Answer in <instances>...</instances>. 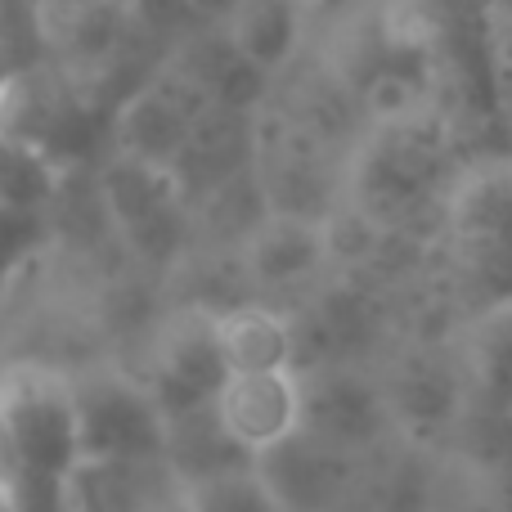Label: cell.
<instances>
[{
  "mask_svg": "<svg viewBox=\"0 0 512 512\" xmlns=\"http://www.w3.org/2000/svg\"><path fill=\"white\" fill-rule=\"evenodd\" d=\"M230 378L221 355V333H216V310L185 306L158 328L153 342V391L162 414L180 405H198V400H216L221 382Z\"/></svg>",
  "mask_w": 512,
  "mask_h": 512,
  "instance_id": "3957f363",
  "label": "cell"
},
{
  "mask_svg": "<svg viewBox=\"0 0 512 512\" xmlns=\"http://www.w3.org/2000/svg\"><path fill=\"white\" fill-rule=\"evenodd\" d=\"M14 63H9V54H5V45H0V117H5V108H9V99H14Z\"/></svg>",
  "mask_w": 512,
  "mask_h": 512,
  "instance_id": "5bb4252c",
  "label": "cell"
},
{
  "mask_svg": "<svg viewBox=\"0 0 512 512\" xmlns=\"http://www.w3.org/2000/svg\"><path fill=\"white\" fill-rule=\"evenodd\" d=\"M176 504L180 512H283L256 463H239V468H221V472H207V477L180 481Z\"/></svg>",
  "mask_w": 512,
  "mask_h": 512,
  "instance_id": "8fae6325",
  "label": "cell"
},
{
  "mask_svg": "<svg viewBox=\"0 0 512 512\" xmlns=\"http://www.w3.org/2000/svg\"><path fill=\"white\" fill-rule=\"evenodd\" d=\"M180 5H185L194 18H203V23L225 27V18H230L234 9H239V0H180Z\"/></svg>",
  "mask_w": 512,
  "mask_h": 512,
  "instance_id": "4fadbf2b",
  "label": "cell"
},
{
  "mask_svg": "<svg viewBox=\"0 0 512 512\" xmlns=\"http://www.w3.org/2000/svg\"><path fill=\"white\" fill-rule=\"evenodd\" d=\"M81 427V468H117V463H162V409L144 382L117 369L72 378Z\"/></svg>",
  "mask_w": 512,
  "mask_h": 512,
  "instance_id": "7a4b0ae2",
  "label": "cell"
},
{
  "mask_svg": "<svg viewBox=\"0 0 512 512\" xmlns=\"http://www.w3.org/2000/svg\"><path fill=\"white\" fill-rule=\"evenodd\" d=\"M0 427L23 472L72 481L81 472V427L72 378L45 364L0 369Z\"/></svg>",
  "mask_w": 512,
  "mask_h": 512,
  "instance_id": "6da1fadb",
  "label": "cell"
},
{
  "mask_svg": "<svg viewBox=\"0 0 512 512\" xmlns=\"http://www.w3.org/2000/svg\"><path fill=\"white\" fill-rule=\"evenodd\" d=\"M162 463L180 486V481L207 477V472L252 463V454H243L234 436L225 432L216 400H198V405H180L162 414Z\"/></svg>",
  "mask_w": 512,
  "mask_h": 512,
  "instance_id": "52a82bcc",
  "label": "cell"
},
{
  "mask_svg": "<svg viewBox=\"0 0 512 512\" xmlns=\"http://www.w3.org/2000/svg\"><path fill=\"white\" fill-rule=\"evenodd\" d=\"M221 32L248 68L270 77L297 54L306 32V0H239Z\"/></svg>",
  "mask_w": 512,
  "mask_h": 512,
  "instance_id": "9c48e42d",
  "label": "cell"
},
{
  "mask_svg": "<svg viewBox=\"0 0 512 512\" xmlns=\"http://www.w3.org/2000/svg\"><path fill=\"white\" fill-rule=\"evenodd\" d=\"M216 333H221V355L230 373L297 369V333L279 310L261 306V301L216 310Z\"/></svg>",
  "mask_w": 512,
  "mask_h": 512,
  "instance_id": "ba28073f",
  "label": "cell"
},
{
  "mask_svg": "<svg viewBox=\"0 0 512 512\" xmlns=\"http://www.w3.org/2000/svg\"><path fill=\"white\" fill-rule=\"evenodd\" d=\"M0 512H18V504H14V490L0 481Z\"/></svg>",
  "mask_w": 512,
  "mask_h": 512,
  "instance_id": "2e32d148",
  "label": "cell"
},
{
  "mask_svg": "<svg viewBox=\"0 0 512 512\" xmlns=\"http://www.w3.org/2000/svg\"><path fill=\"white\" fill-rule=\"evenodd\" d=\"M468 378L490 409L512 414V301L481 310L468 333Z\"/></svg>",
  "mask_w": 512,
  "mask_h": 512,
  "instance_id": "30bf717a",
  "label": "cell"
},
{
  "mask_svg": "<svg viewBox=\"0 0 512 512\" xmlns=\"http://www.w3.org/2000/svg\"><path fill=\"white\" fill-rule=\"evenodd\" d=\"M499 72H504V86H512V32L499 41Z\"/></svg>",
  "mask_w": 512,
  "mask_h": 512,
  "instance_id": "9a60e30c",
  "label": "cell"
},
{
  "mask_svg": "<svg viewBox=\"0 0 512 512\" xmlns=\"http://www.w3.org/2000/svg\"><path fill=\"white\" fill-rule=\"evenodd\" d=\"M5 5H23V9H45L50 0H5Z\"/></svg>",
  "mask_w": 512,
  "mask_h": 512,
  "instance_id": "e0dca14e",
  "label": "cell"
},
{
  "mask_svg": "<svg viewBox=\"0 0 512 512\" xmlns=\"http://www.w3.org/2000/svg\"><path fill=\"white\" fill-rule=\"evenodd\" d=\"M216 414L243 454H265L301 427V378L279 373H230L216 391Z\"/></svg>",
  "mask_w": 512,
  "mask_h": 512,
  "instance_id": "277c9868",
  "label": "cell"
},
{
  "mask_svg": "<svg viewBox=\"0 0 512 512\" xmlns=\"http://www.w3.org/2000/svg\"><path fill=\"white\" fill-rule=\"evenodd\" d=\"M207 113V104H189L176 90L167 86H149L122 108L117 117V144L126 158L153 162V167H176L185 153L194 122Z\"/></svg>",
  "mask_w": 512,
  "mask_h": 512,
  "instance_id": "8992f818",
  "label": "cell"
},
{
  "mask_svg": "<svg viewBox=\"0 0 512 512\" xmlns=\"http://www.w3.org/2000/svg\"><path fill=\"white\" fill-rule=\"evenodd\" d=\"M0 5H5V0H0Z\"/></svg>",
  "mask_w": 512,
  "mask_h": 512,
  "instance_id": "d6986e66",
  "label": "cell"
},
{
  "mask_svg": "<svg viewBox=\"0 0 512 512\" xmlns=\"http://www.w3.org/2000/svg\"><path fill=\"white\" fill-rule=\"evenodd\" d=\"M328 261L324 230L315 216H288V212H265L261 221L243 239V270L256 288L279 292L306 283L319 265Z\"/></svg>",
  "mask_w": 512,
  "mask_h": 512,
  "instance_id": "5b68a950",
  "label": "cell"
},
{
  "mask_svg": "<svg viewBox=\"0 0 512 512\" xmlns=\"http://www.w3.org/2000/svg\"><path fill=\"white\" fill-rule=\"evenodd\" d=\"M508 108H512V86H508Z\"/></svg>",
  "mask_w": 512,
  "mask_h": 512,
  "instance_id": "ac0fdd59",
  "label": "cell"
},
{
  "mask_svg": "<svg viewBox=\"0 0 512 512\" xmlns=\"http://www.w3.org/2000/svg\"><path fill=\"white\" fill-rule=\"evenodd\" d=\"M50 194V167L27 140L0 126V207H36Z\"/></svg>",
  "mask_w": 512,
  "mask_h": 512,
  "instance_id": "7c38bea8",
  "label": "cell"
}]
</instances>
